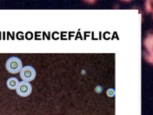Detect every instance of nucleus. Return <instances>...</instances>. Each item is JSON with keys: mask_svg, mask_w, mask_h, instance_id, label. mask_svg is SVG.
Listing matches in <instances>:
<instances>
[{"mask_svg": "<svg viewBox=\"0 0 153 115\" xmlns=\"http://www.w3.org/2000/svg\"><path fill=\"white\" fill-rule=\"evenodd\" d=\"M5 68L10 73L16 74L20 72L23 68V64L21 59L18 57H10L7 59L5 63Z\"/></svg>", "mask_w": 153, "mask_h": 115, "instance_id": "1", "label": "nucleus"}, {"mask_svg": "<svg viewBox=\"0 0 153 115\" xmlns=\"http://www.w3.org/2000/svg\"><path fill=\"white\" fill-rule=\"evenodd\" d=\"M36 75H37V72L31 66H23L22 70L20 71V77H21L22 81L30 83L36 78Z\"/></svg>", "mask_w": 153, "mask_h": 115, "instance_id": "2", "label": "nucleus"}, {"mask_svg": "<svg viewBox=\"0 0 153 115\" xmlns=\"http://www.w3.org/2000/svg\"><path fill=\"white\" fill-rule=\"evenodd\" d=\"M32 91V86L29 83L25 81H21L19 82V85L16 88V92L18 93V95L21 97H28Z\"/></svg>", "mask_w": 153, "mask_h": 115, "instance_id": "3", "label": "nucleus"}, {"mask_svg": "<svg viewBox=\"0 0 153 115\" xmlns=\"http://www.w3.org/2000/svg\"><path fill=\"white\" fill-rule=\"evenodd\" d=\"M19 79L17 78H15V77H11V78H10L7 79V81H6V86L7 87L10 89V90H16V88H17V86L19 85Z\"/></svg>", "mask_w": 153, "mask_h": 115, "instance_id": "4", "label": "nucleus"}, {"mask_svg": "<svg viewBox=\"0 0 153 115\" xmlns=\"http://www.w3.org/2000/svg\"><path fill=\"white\" fill-rule=\"evenodd\" d=\"M107 95L109 96V97H114L115 96V90L113 88H110V89H108L107 90Z\"/></svg>", "mask_w": 153, "mask_h": 115, "instance_id": "5", "label": "nucleus"}]
</instances>
